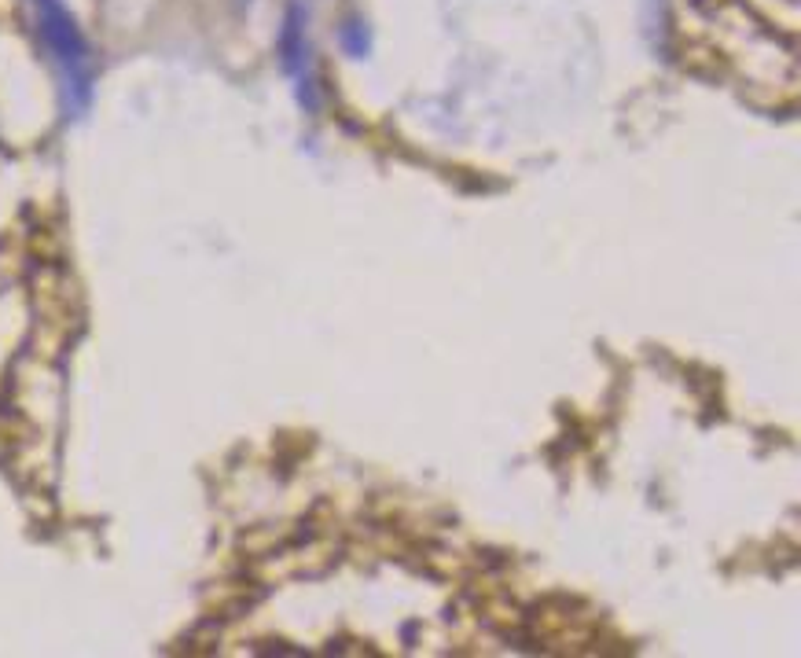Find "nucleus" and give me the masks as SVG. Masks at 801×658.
Instances as JSON below:
<instances>
[{"mask_svg":"<svg viewBox=\"0 0 801 658\" xmlns=\"http://www.w3.org/2000/svg\"><path fill=\"white\" fill-rule=\"evenodd\" d=\"M41 4H45V19H41L45 41L52 45V52H56V56L63 59L70 70L81 67V63H85V41H81L74 19H70L63 8H59L56 0H41Z\"/></svg>","mask_w":801,"mask_h":658,"instance_id":"1","label":"nucleus"},{"mask_svg":"<svg viewBox=\"0 0 801 658\" xmlns=\"http://www.w3.org/2000/svg\"><path fill=\"white\" fill-rule=\"evenodd\" d=\"M280 56H283V67L291 70H302V59H305V34H302V12L291 8L287 12V23H283V34H280Z\"/></svg>","mask_w":801,"mask_h":658,"instance_id":"2","label":"nucleus"},{"mask_svg":"<svg viewBox=\"0 0 801 658\" xmlns=\"http://www.w3.org/2000/svg\"><path fill=\"white\" fill-rule=\"evenodd\" d=\"M342 45H346V52L350 56H368V30H364V23H357V19H350V23L342 26Z\"/></svg>","mask_w":801,"mask_h":658,"instance_id":"3","label":"nucleus"}]
</instances>
